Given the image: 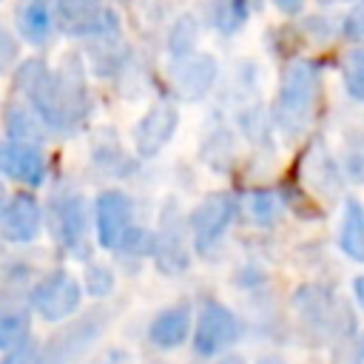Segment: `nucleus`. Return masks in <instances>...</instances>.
I'll use <instances>...</instances> for the list:
<instances>
[{"instance_id": "1", "label": "nucleus", "mask_w": 364, "mask_h": 364, "mask_svg": "<svg viewBox=\"0 0 364 364\" xmlns=\"http://www.w3.org/2000/svg\"><path fill=\"white\" fill-rule=\"evenodd\" d=\"M17 88L51 131H68L88 114L85 71L77 54H65L57 71L37 57L23 60L17 68Z\"/></svg>"}, {"instance_id": "2", "label": "nucleus", "mask_w": 364, "mask_h": 364, "mask_svg": "<svg viewBox=\"0 0 364 364\" xmlns=\"http://www.w3.org/2000/svg\"><path fill=\"white\" fill-rule=\"evenodd\" d=\"M318 68L307 60L290 63L282 74L279 97H276V122L284 134H301L310 122L318 102Z\"/></svg>"}, {"instance_id": "3", "label": "nucleus", "mask_w": 364, "mask_h": 364, "mask_svg": "<svg viewBox=\"0 0 364 364\" xmlns=\"http://www.w3.org/2000/svg\"><path fill=\"white\" fill-rule=\"evenodd\" d=\"M94 230L105 250L134 253L139 228L134 225V202L125 191L108 188L94 199Z\"/></svg>"}, {"instance_id": "4", "label": "nucleus", "mask_w": 364, "mask_h": 364, "mask_svg": "<svg viewBox=\"0 0 364 364\" xmlns=\"http://www.w3.org/2000/svg\"><path fill=\"white\" fill-rule=\"evenodd\" d=\"M46 228L63 250H80L88 233V208L80 191L57 188L46 202Z\"/></svg>"}, {"instance_id": "5", "label": "nucleus", "mask_w": 364, "mask_h": 364, "mask_svg": "<svg viewBox=\"0 0 364 364\" xmlns=\"http://www.w3.org/2000/svg\"><path fill=\"white\" fill-rule=\"evenodd\" d=\"M242 338V321L230 307L216 299H205L193 318V350L205 358L222 355Z\"/></svg>"}, {"instance_id": "6", "label": "nucleus", "mask_w": 364, "mask_h": 364, "mask_svg": "<svg viewBox=\"0 0 364 364\" xmlns=\"http://www.w3.org/2000/svg\"><path fill=\"white\" fill-rule=\"evenodd\" d=\"M80 299H82V287L68 270L46 273L43 279H37V284L28 293L31 310L46 321H63L74 316L80 307Z\"/></svg>"}, {"instance_id": "7", "label": "nucleus", "mask_w": 364, "mask_h": 364, "mask_svg": "<svg viewBox=\"0 0 364 364\" xmlns=\"http://www.w3.org/2000/svg\"><path fill=\"white\" fill-rule=\"evenodd\" d=\"M57 26L71 37H102L119 31V17L102 6V0H57L54 3Z\"/></svg>"}, {"instance_id": "8", "label": "nucleus", "mask_w": 364, "mask_h": 364, "mask_svg": "<svg viewBox=\"0 0 364 364\" xmlns=\"http://www.w3.org/2000/svg\"><path fill=\"white\" fill-rule=\"evenodd\" d=\"M236 216V196L228 191H213L208 193L191 213L188 225H191V236H193V247L199 253L210 250L228 230V225Z\"/></svg>"}, {"instance_id": "9", "label": "nucleus", "mask_w": 364, "mask_h": 364, "mask_svg": "<svg viewBox=\"0 0 364 364\" xmlns=\"http://www.w3.org/2000/svg\"><path fill=\"white\" fill-rule=\"evenodd\" d=\"M105 316H108L105 310H94V313L71 321V327H65L63 333H57L54 338L46 341L37 364H74L91 347V341L102 333Z\"/></svg>"}, {"instance_id": "10", "label": "nucleus", "mask_w": 364, "mask_h": 364, "mask_svg": "<svg viewBox=\"0 0 364 364\" xmlns=\"http://www.w3.org/2000/svg\"><path fill=\"white\" fill-rule=\"evenodd\" d=\"M179 125V108L173 102H154L142 117L139 122L134 125V148L142 159H151L156 156L173 136Z\"/></svg>"}, {"instance_id": "11", "label": "nucleus", "mask_w": 364, "mask_h": 364, "mask_svg": "<svg viewBox=\"0 0 364 364\" xmlns=\"http://www.w3.org/2000/svg\"><path fill=\"white\" fill-rule=\"evenodd\" d=\"M43 230V208L31 193H14L0 205V236L14 245H28Z\"/></svg>"}, {"instance_id": "12", "label": "nucleus", "mask_w": 364, "mask_h": 364, "mask_svg": "<svg viewBox=\"0 0 364 364\" xmlns=\"http://www.w3.org/2000/svg\"><path fill=\"white\" fill-rule=\"evenodd\" d=\"M0 173L37 188L46 179V156L37 142H23V139H0Z\"/></svg>"}, {"instance_id": "13", "label": "nucleus", "mask_w": 364, "mask_h": 364, "mask_svg": "<svg viewBox=\"0 0 364 364\" xmlns=\"http://www.w3.org/2000/svg\"><path fill=\"white\" fill-rule=\"evenodd\" d=\"M293 304L299 307V313L304 316V321L333 330V333H350V316L344 313V307L338 304L336 293L321 287V284H307L296 293Z\"/></svg>"}, {"instance_id": "14", "label": "nucleus", "mask_w": 364, "mask_h": 364, "mask_svg": "<svg viewBox=\"0 0 364 364\" xmlns=\"http://www.w3.org/2000/svg\"><path fill=\"white\" fill-rule=\"evenodd\" d=\"M216 71H219V65H216L213 54H196L193 51V54H185V57L173 60L171 80H173L176 94L182 100L193 102V100H202L210 91V85L216 80Z\"/></svg>"}, {"instance_id": "15", "label": "nucleus", "mask_w": 364, "mask_h": 364, "mask_svg": "<svg viewBox=\"0 0 364 364\" xmlns=\"http://www.w3.org/2000/svg\"><path fill=\"white\" fill-rule=\"evenodd\" d=\"M193 330V313H191V304L188 301H179V304H171L165 310H159L148 327V338L154 347L159 350H173L179 344H185V338L191 336Z\"/></svg>"}, {"instance_id": "16", "label": "nucleus", "mask_w": 364, "mask_h": 364, "mask_svg": "<svg viewBox=\"0 0 364 364\" xmlns=\"http://www.w3.org/2000/svg\"><path fill=\"white\" fill-rule=\"evenodd\" d=\"M54 28H57V20L48 0H23L17 6V34L23 43L40 48L51 40Z\"/></svg>"}, {"instance_id": "17", "label": "nucleus", "mask_w": 364, "mask_h": 364, "mask_svg": "<svg viewBox=\"0 0 364 364\" xmlns=\"http://www.w3.org/2000/svg\"><path fill=\"white\" fill-rule=\"evenodd\" d=\"M154 253H156V264L165 273H179L188 267V250H185V236H182V219L173 216V210H168V216L159 222V233L154 242Z\"/></svg>"}, {"instance_id": "18", "label": "nucleus", "mask_w": 364, "mask_h": 364, "mask_svg": "<svg viewBox=\"0 0 364 364\" xmlns=\"http://www.w3.org/2000/svg\"><path fill=\"white\" fill-rule=\"evenodd\" d=\"M31 336V310L11 299V296H0V350H11L20 341H26Z\"/></svg>"}, {"instance_id": "19", "label": "nucleus", "mask_w": 364, "mask_h": 364, "mask_svg": "<svg viewBox=\"0 0 364 364\" xmlns=\"http://www.w3.org/2000/svg\"><path fill=\"white\" fill-rule=\"evenodd\" d=\"M338 247L347 259L364 262V205L358 199H347L341 210Z\"/></svg>"}, {"instance_id": "20", "label": "nucleus", "mask_w": 364, "mask_h": 364, "mask_svg": "<svg viewBox=\"0 0 364 364\" xmlns=\"http://www.w3.org/2000/svg\"><path fill=\"white\" fill-rule=\"evenodd\" d=\"M6 134L11 139H23V142H37L46 136V122L40 119V114L26 102H11L6 105Z\"/></svg>"}, {"instance_id": "21", "label": "nucleus", "mask_w": 364, "mask_h": 364, "mask_svg": "<svg viewBox=\"0 0 364 364\" xmlns=\"http://www.w3.org/2000/svg\"><path fill=\"white\" fill-rule=\"evenodd\" d=\"M196 40H199V23H196V17H193V14H182V17H176L173 26H171L168 51L173 54V60L185 57V54H193Z\"/></svg>"}, {"instance_id": "22", "label": "nucleus", "mask_w": 364, "mask_h": 364, "mask_svg": "<svg viewBox=\"0 0 364 364\" xmlns=\"http://www.w3.org/2000/svg\"><path fill=\"white\" fill-rule=\"evenodd\" d=\"M247 216L256 225H273L282 216V199L273 191H253L247 196Z\"/></svg>"}, {"instance_id": "23", "label": "nucleus", "mask_w": 364, "mask_h": 364, "mask_svg": "<svg viewBox=\"0 0 364 364\" xmlns=\"http://www.w3.org/2000/svg\"><path fill=\"white\" fill-rule=\"evenodd\" d=\"M341 74H344V88L353 100L364 102V48L358 51H350L344 65H341Z\"/></svg>"}, {"instance_id": "24", "label": "nucleus", "mask_w": 364, "mask_h": 364, "mask_svg": "<svg viewBox=\"0 0 364 364\" xmlns=\"http://www.w3.org/2000/svg\"><path fill=\"white\" fill-rule=\"evenodd\" d=\"M17 60H20V40L0 23V74L11 71L17 65Z\"/></svg>"}, {"instance_id": "25", "label": "nucleus", "mask_w": 364, "mask_h": 364, "mask_svg": "<svg viewBox=\"0 0 364 364\" xmlns=\"http://www.w3.org/2000/svg\"><path fill=\"white\" fill-rule=\"evenodd\" d=\"M37 358H40V344L31 341V338H26L17 347L6 350V355H3L0 364H37Z\"/></svg>"}, {"instance_id": "26", "label": "nucleus", "mask_w": 364, "mask_h": 364, "mask_svg": "<svg viewBox=\"0 0 364 364\" xmlns=\"http://www.w3.org/2000/svg\"><path fill=\"white\" fill-rule=\"evenodd\" d=\"M85 287L91 296H108V290L114 287V276L102 264H91L85 273Z\"/></svg>"}, {"instance_id": "27", "label": "nucleus", "mask_w": 364, "mask_h": 364, "mask_svg": "<svg viewBox=\"0 0 364 364\" xmlns=\"http://www.w3.org/2000/svg\"><path fill=\"white\" fill-rule=\"evenodd\" d=\"M344 34H347L350 40L364 43V0L347 14V20H344Z\"/></svg>"}, {"instance_id": "28", "label": "nucleus", "mask_w": 364, "mask_h": 364, "mask_svg": "<svg viewBox=\"0 0 364 364\" xmlns=\"http://www.w3.org/2000/svg\"><path fill=\"white\" fill-rule=\"evenodd\" d=\"M347 168H350V176H353L355 182H364V154H355V156H350Z\"/></svg>"}, {"instance_id": "29", "label": "nucleus", "mask_w": 364, "mask_h": 364, "mask_svg": "<svg viewBox=\"0 0 364 364\" xmlns=\"http://www.w3.org/2000/svg\"><path fill=\"white\" fill-rule=\"evenodd\" d=\"M353 299H355L358 307L364 310V276H355V279H353Z\"/></svg>"}, {"instance_id": "30", "label": "nucleus", "mask_w": 364, "mask_h": 364, "mask_svg": "<svg viewBox=\"0 0 364 364\" xmlns=\"http://www.w3.org/2000/svg\"><path fill=\"white\" fill-rule=\"evenodd\" d=\"M273 3H276V9L284 11V14H296V11L301 9V0H273Z\"/></svg>"}, {"instance_id": "31", "label": "nucleus", "mask_w": 364, "mask_h": 364, "mask_svg": "<svg viewBox=\"0 0 364 364\" xmlns=\"http://www.w3.org/2000/svg\"><path fill=\"white\" fill-rule=\"evenodd\" d=\"M213 364H247V361L239 358V355H225V358H219V361H213Z\"/></svg>"}, {"instance_id": "32", "label": "nucleus", "mask_w": 364, "mask_h": 364, "mask_svg": "<svg viewBox=\"0 0 364 364\" xmlns=\"http://www.w3.org/2000/svg\"><path fill=\"white\" fill-rule=\"evenodd\" d=\"M6 202V188H3V182H0V205Z\"/></svg>"}, {"instance_id": "33", "label": "nucleus", "mask_w": 364, "mask_h": 364, "mask_svg": "<svg viewBox=\"0 0 364 364\" xmlns=\"http://www.w3.org/2000/svg\"><path fill=\"white\" fill-rule=\"evenodd\" d=\"M264 364H279V361H264Z\"/></svg>"}, {"instance_id": "34", "label": "nucleus", "mask_w": 364, "mask_h": 364, "mask_svg": "<svg viewBox=\"0 0 364 364\" xmlns=\"http://www.w3.org/2000/svg\"><path fill=\"white\" fill-rule=\"evenodd\" d=\"M361 355H364V353H361Z\"/></svg>"}]
</instances>
